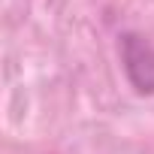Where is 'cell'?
I'll return each instance as SVG.
<instances>
[{"instance_id":"cell-1","label":"cell","mask_w":154,"mask_h":154,"mask_svg":"<svg viewBox=\"0 0 154 154\" xmlns=\"http://www.w3.org/2000/svg\"><path fill=\"white\" fill-rule=\"evenodd\" d=\"M124 72L139 94H154V45L136 33H124L121 39Z\"/></svg>"}]
</instances>
